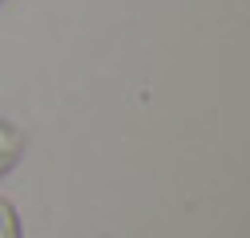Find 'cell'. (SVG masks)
Wrapping results in <instances>:
<instances>
[{"instance_id":"6da1fadb","label":"cell","mask_w":250,"mask_h":238,"mask_svg":"<svg viewBox=\"0 0 250 238\" xmlns=\"http://www.w3.org/2000/svg\"><path fill=\"white\" fill-rule=\"evenodd\" d=\"M24 133L12 125L8 117H0V178H4L8 170H17L21 166V157H24Z\"/></svg>"},{"instance_id":"7a4b0ae2","label":"cell","mask_w":250,"mask_h":238,"mask_svg":"<svg viewBox=\"0 0 250 238\" xmlns=\"http://www.w3.org/2000/svg\"><path fill=\"white\" fill-rule=\"evenodd\" d=\"M0 238H24V226H21V214L4 194H0Z\"/></svg>"},{"instance_id":"3957f363","label":"cell","mask_w":250,"mask_h":238,"mask_svg":"<svg viewBox=\"0 0 250 238\" xmlns=\"http://www.w3.org/2000/svg\"><path fill=\"white\" fill-rule=\"evenodd\" d=\"M0 4H4V0H0Z\"/></svg>"}]
</instances>
